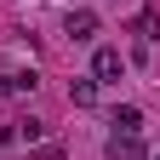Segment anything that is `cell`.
Here are the masks:
<instances>
[{"instance_id":"cell-1","label":"cell","mask_w":160,"mask_h":160,"mask_svg":"<svg viewBox=\"0 0 160 160\" xmlns=\"http://www.w3.org/2000/svg\"><path fill=\"white\" fill-rule=\"evenodd\" d=\"M120 74H126V57H120L114 46H97V57H92V80H97V86H114Z\"/></svg>"},{"instance_id":"cell-2","label":"cell","mask_w":160,"mask_h":160,"mask_svg":"<svg viewBox=\"0 0 160 160\" xmlns=\"http://www.w3.org/2000/svg\"><path fill=\"white\" fill-rule=\"evenodd\" d=\"M63 29H69L74 40H92V34H97V12H92V6H74V12L63 17Z\"/></svg>"},{"instance_id":"cell-3","label":"cell","mask_w":160,"mask_h":160,"mask_svg":"<svg viewBox=\"0 0 160 160\" xmlns=\"http://www.w3.org/2000/svg\"><path fill=\"white\" fill-rule=\"evenodd\" d=\"M40 86V74L34 69H17V74H0V97H23V92H34Z\"/></svg>"},{"instance_id":"cell-4","label":"cell","mask_w":160,"mask_h":160,"mask_svg":"<svg viewBox=\"0 0 160 160\" xmlns=\"http://www.w3.org/2000/svg\"><path fill=\"white\" fill-rule=\"evenodd\" d=\"M109 126H114V137H137V132H143V109H132V103H126V109H114V114H109Z\"/></svg>"},{"instance_id":"cell-5","label":"cell","mask_w":160,"mask_h":160,"mask_svg":"<svg viewBox=\"0 0 160 160\" xmlns=\"http://www.w3.org/2000/svg\"><path fill=\"white\" fill-rule=\"evenodd\" d=\"M132 34H137V46L160 40V12H137V17H132Z\"/></svg>"},{"instance_id":"cell-6","label":"cell","mask_w":160,"mask_h":160,"mask_svg":"<svg viewBox=\"0 0 160 160\" xmlns=\"http://www.w3.org/2000/svg\"><path fill=\"white\" fill-rule=\"evenodd\" d=\"M109 160H149L137 137H109Z\"/></svg>"},{"instance_id":"cell-7","label":"cell","mask_w":160,"mask_h":160,"mask_svg":"<svg viewBox=\"0 0 160 160\" xmlns=\"http://www.w3.org/2000/svg\"><path fill=\"white\" fill-rule=\"evenodd\" d=\"M69 103L74 109H92L97 103V80H74V86H69Z\"/></svg>"},{"instance_id":"cell-8","label":"cell","mask_w":160,"mask_h":160,"mask_svg":"<svg viewBox=\"0 0 160 160\" xmlns=\"http://www.w3.org/2000/svg\"><path fill=\"white\" fill-rule=\"evenodd\" d=\"M154 160H160V154H154Z\"/></svg>"}]
</instances>
